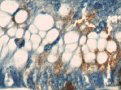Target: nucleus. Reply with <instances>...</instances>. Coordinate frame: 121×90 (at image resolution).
<instances>
[{
  "mask_svg": "<svg viewBox=\"0 0 121 90\" xmlns=\"http://www.w3.org/2000/svg\"><path fill=\"white\" fill-rule=\"evenodd\" d=\"M84 5L82 4H79V5L77 6L76 8H77V9L78 10H81V9H82V8H84Z\"/></svg>",
  "mask_w": 121,
  "mask_h": 90,
  "instance_id": "17",
  "label": "nucleus"
},
{
  "mask_svg": "<svg viewBox=\"0 0 121 90\" xmlns=\"http://www.w3.org/2000/svg\"><path fill=\"white\" fill-rule=\"evenodd\" d=\"M52 44H47L45 46L44 48V51L45 52L48 51L52 48Z\"/></svg>",
  "mask_w": 121,
  "mask_h": 90,
  "instance_id": "12",
  "label": "nucleus"
},
{
  "mask_svg": "<svg viewBox=\"0 0 121 90\" xmlns=\"http://www.w3.org/2000/svg\"><path fill=\"white\" fill-rule=\"evenodd\" d=\"M33 5V3L32 2H31V1H30L27 4V6L29 8H31V7H32Z\"/></svg>",
  "mask_w": 121,
  "mask_h": 90,
  "instance_id": "23",
  "label": "nucleus"
},
{
  "mask_svg": "<svg viewBox=\"0 0 121 90\" xmlns=\"http://www.w3.org/2000/svg\"><path fill=\"white\" fill-rule=\"evenodd\" d=\"M60 39V37H57V39H56V40H55V41H54L53 42V43H52V46L56 44H57V43H58V42L59 41Z\"/></svg>",
  "mask_w": 121,
  "mask_h": 90,
  "instance_id": "20",
  "label": "nucleus"
},
{
  "mask_svg": "<svg viewBox=\"0 0 121 90\" xmlns=\"http://www.w3.org/2000/svg\"></svg>",
  "mask_w": 121,
  "mask_h": 90,
  "instance_id": "27",
  "label": "nucleus"
},
{
  "mask_svg": "<svg viewBox=\"0 0 121 90\" xmlns=\"http://www.w3.org/2000/svg\"></svg>",
  "mask_w": 121,
  "mask_h": 90,
  "instance_id": "28",
  "label": "nucleus"
},
{
  "mask_svg": "<svg viewBox=\"0 0 121 90\" xmlns=\"http://www.w3.org/2000/svg\"><path fill=\"white\" fill-rule=\"evenodd\" d=\"M97 85L98 87H99V88L102 87L104 86V78H103L102 76L99 75V81H98V83H97Z\"/></svg>",
  "mask_w": 121,
  "mask_h": 90,
  "instance_id": "9",
  "label": "nucleus"
},
{
  "mask_svg": "<svg viewBox=\"0 0 121 90\" xmlns=\"http://www.w3.org/2000/svg\"><path fill=\"white\" fill-rule=\"evenodd\" d=\"M60 6H61V4H57V5H55L53 8L54 11L55 12H57L59 10Z\"/></svg>",
  "mask_w": 121,
  "mask_h": 90,
  "instance_id": "14",
  "label": "nucleus"
},
{
  "mask_svg": "<svg viewBox=\"0 0 121 90\" xmlns=\"http://www.w3.org/2000/svg\"><path fill=\"white\" fill-rule=\"evenodd\" d=\"M32 63V61L31 60H30V61L28 62V63L27 64V66H26V69H28L30 68V66H31Z\"/></svg>",
  "mask_w": 121,
  "mask_h": 90,
  "instance_id": "19",
  "label": "nucleus"
},
{
  "mask_svg": "<svg viewBox=\"0 0 121 90\" xmlns=\"http://www.w3.org/2000/svg\"><path fill=\"white\" fill-rule=\"evenodd\" d=\"M44 1H48L49 0H44Z\"/></svg>",
  "mask_w": 121,
  "mask_h": 90,
  "instance_id": "26",
  "label": "nucleus"
},
{
  "mask_svg": "<svg viewBox=\"0 0 121 90\" xmlns=\"http://www.w3.org/2000/svg\"><path fill=\"white\" fill-rule=\"evenodd\" d=\"M50 84L52 89L53 90H58V78L54 76H51Z\"/></svg>",
  "mask_w": 121,
  "mask_h": 90,
  "instance_id": "5",
  "label": "nucleus"
},
{
  "mask_svg": "<svg viewBox=\"0 0 121 90\" xmlns=\"http://www.w3.org/2000/svg\"><path fill=\"white\" fill-rule=\"evenodd\" d=\"M18 41H19V39H16L15 40V42L16 44H17V43Z\"/></svg>",
  "mask_w": 121,
  "mask_h": 90,
  "instance_id": "25",
  "label": "nucleus"
},
{
  "mask_svg": "<svg viewBox=\"0 0 121 90\" xmlns=\"http://www.w3.org/2000/svg\"><path fill=\"white\" fill-rule=\"evenodd\" d=\"M79 11H78L76 12L74 15V16H73V19H75L77 18L79 16Z\"/></svg>",
  "mask_w": 121,
  "mask_h": 90,
  "instance_id": "21",
  "label": "nucleus"
},
{
  "mask_svg": "<svg viewBox=\"0 0 121 90\" xmlns=\"http://www.w3.org/2000/svg\"><path fill=\"white\" fill-rule=\"evenodd\" d=\"M93 8V5H88V7L87 8V10L89 11L91 10H92V8Z\"/></svg>",
  "mask_w": 121,
  "mask_h": 90,
  "instance_id": "24",
  "label": "nucleus"
},
{
  "mask_svg": "<svg viewBox=\"0 0 121 90\" xmlns=\"http://www.w3.org/2000/svg\"><path fill=\"white\" fill-rule=\"evenodd\" d=\"M121 69V59L119 61L116 67V71L117 73H118Z\"/></svg>",
  "mask_w": 121,
  "mask_h": 90,
  "instance_id": "10",
  "label": "nucleus"
},
{
  "mask_svg": "<svg viewBox=\"0 0 121 90\" xmlns=\"http://www.w3.org/2000/svg\"><path fill=\"white\" fill-rule=\"evenodd\" d=\"M60 4V2L58 0H53L51 1V4L52 5H57V4Z\"/></svg>",
  "mask_w": 121,
  "mask_h": 90,
  "instance_id": "16",
  "label": "nucleus"
},
{
  "mask_svg": "<svg viewBox=\"0 0 121 90\" xmlns=\"http://www.w3.org/2000/svg\"><path fill=\"white\" fill-rule=\"evenodd\" d=\"M99 78V75L97 73H93L89 77V82L91 85H97Z\"/></svg>",
  "mask_w": 121,
  "mask_h": 90,
  "instance_id": "3",
  "label": "nucleus"
},
{
  "mask_svg": "<svg viewBox=\"0 0 121 90\" xmlns=\"http://www.w3.org/2000/svg\"><path fill=\"white\" fill-rule=\"evenodd\" d=\"M64 78L63 75L61 74L58 78V90H62L64 87Z\"/></svg>",
  "mask_w": 121,
  "mask_h": 90,
  "instance_id": "7",
  "label": "nucleus"
},
{
  "mask_svg": "<svg viewBox=\"0 0 121 90\" xmlns=\"http://www.w3.org/2000/svg\"><path fill=\"white\" fill-rule=\"evenodd\" d=\"M102 29L101 27H100L99 26H98V27H97L95 28V31L96 33H97V34H99V33L101 32Z\"/></svg>",
  "mask_w": 121,
  "mask_h": 90,
  "instance_id": "15",
  "label": "nucleus"
},
{
  "mask_svg": "<svg viewBox=\"0 0 121 90\" xmlns=\"http://www.w3.org/2000/svg\"><path fill=\"white\" fill-rule=\"evenodd\" d=\"M74 82L77 87L80 89H82L83 87V83L82 78L79 74H77L75 75L74 78Z\"/></svg>",
  "mask_w": 121,
  "mask_h": 90,
  "instance_id": "4",
  "label": "nucleus"
},
{
  "mask_svg": "<svg viewBox=\"0 0 121 90\" xmlns=\"http://www.w3.org/2000/svg\"><path fill=\"white\" fill-rule=\"evenodd\" d=\"M25 44V41L24 40H23L22 42H21V43L19 45V48H22V47H24V45Z\"/></svg>",
  "mask_w": 121,
  "mask_h": 90,
  "instance_id": "22",
  "label": "nucleus"
},
{
  "mask_svg": "<svg viewBox=\"0 0 121 90\" xmlns=\"http://www.w3.org/2000/svg\"><path fill=\"white\" fill-rule=\"evenodd\" d=\"M34 74V71L32 70L28 75V78L27 80L28 86L30 89L35 90V86L33 81V76Z\"/></svg>",
  "mask_w": 121,
  "mask_h": 90,
  "instance_id": "2",
  "label": "nucleus"
},
{
  "mask_svg": "<svg viewBox=\"0 0 121 90\" xmlns=\"http://www.w3.org/2000/svg\"><path fill=\"white\" fill-rule=\"evenodd\" d=\"M94 8L96 10H99V9H101L103 8V5L102 4L99 3H98L94 5Z\"/></svg>",
  "mask_w": 121,
  "mask_h": 90,
  "instance_id": "11",
  "label": "nucleus"
},
{
  "mask_svg": "<svg viewBox=\"0 0 121 90\" xmlns=\"http://www.w3.org/2000/svg\"><path fill=\"white\" fill-rule=\"evenodd\" d=\"M5 76L2 73L1 70L0 71V87L2 88H4L5 87L4 83Z\"/></svg>",
  "mask_w": 121,
  "mask_h": 90,
  "instance_id": "8",
  "label": "nucleus"
},
{
  "mask_svg": "<svg viewBox=\"0 0 121 90\" xmlns=\"http://www.w3.org/2000/svg\"><path fill=\"white\" fill-rule=\"evenodd\" d=\"M116 14L117 15H121V7L117 9L115 11Z\"/></svg>",
  "mask_w": 121,
  "mask_h": 90,
  "instance_id": "18",
  "label": "nucleus"
},
{
  "mask_svg": "<svg viewBox=\"0 0 121 90\" xmlns=\"http://www.w3.org/2000/svg\"><path fill=\"white\" fill-rule=\"evenodd\" d=\"M48 78V74L46 71H42L40 74L39 78L40 84L41 88L43 90H47Z\"/></svg>",
  "mask_w": 121,
  "mask_h": 90,
  "instance_id": "1",
  "label": "nucleus"
},
{
  "mask_svg": "<svg viewBox=\"0 0 121 90\" xmlns=\"http://www.w3.org/2000/svg\"><path fill=\"white\" fill-rule=\"evenodd\" d=\"M102 4L106 8L115 5L117 3V0H101Z\"/></svg>",
  "mask_w": 121,
  "mask_h": 90,
  "instance_id": "6",
  "label": "nucleus"
},
{
  "mask_svg": "<svg viewBox=\"0 0 121 90\" xmlns=\"http://www.w3.org/2000/svg\"><path fill=\"white\" fill-rule=\"evenodd\" d=\"M107 24L104 21H102L101 22L99 23V26L101 27L102 29H104V28L106 27Z\"/></svg>",
  "mask_w": 121,
  "mask_h": 90,
  "instance_id": "13",
  "label": "nucleus"
}]
</instances>
